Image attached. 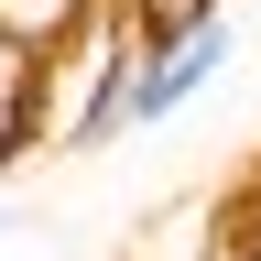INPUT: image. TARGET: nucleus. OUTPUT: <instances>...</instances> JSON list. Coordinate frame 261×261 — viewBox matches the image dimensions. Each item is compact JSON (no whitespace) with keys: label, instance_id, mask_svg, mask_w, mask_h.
<instances>
[{"label":"nucleus","instance_id":"nucleus-3","mask_svg":"<svg viewBox=\"0 0 261 261\" xmlns=\"http://www.w3.org/2000/svg\"><path fill=\"white\" fill-rule=\"evenodd\" d=\"M218 11H228V0H130V22H142L152 44H163V33H196V22H218Z\"/></svg>","mask_w":261,"mask_h":261},{"label":"nucleus","instance_id":"nucleus-1","mask_svg":"<svg viewBox=\"0 0 261 261\" xmlns=\"http://www.w3.org/2000/svg\"><path fill=\"white\" fill-rule=\"evenodd\" d=\"M228 65H240V22H196V33H163V44H152V33H142V76H130V130H163V120H174L185 109V98H207L218 76H228Z\"/></svg>","mask_w":261,"mask_h":261},{"label":"nucleus","instance_id":"nucleus-4","mask_svg":"<svg viewBox=\"0 0 261 261\" xmlns=\"http://www.w3.org/2000/svg\"><path fill=\"white\" fill-rule=\"evenodd\" d=\"M0 261H11V250H0Z\"/></svg>","mask_w":261,"mask_h":261},{"label":"nucleus","instance_id":"nucleus-2","mask_svg":"<svg viewBox=\"0 0 261 261\" xmlns=\"http://www.w3.org/2000/svg\"><path fill=\"white\" fill-rule=\"evenodd\" d=\"M218 250L228 261H261V152H250V174L218 196Z\"/></svg>","mask_w":261,"mask_h":261}]
</instances>
